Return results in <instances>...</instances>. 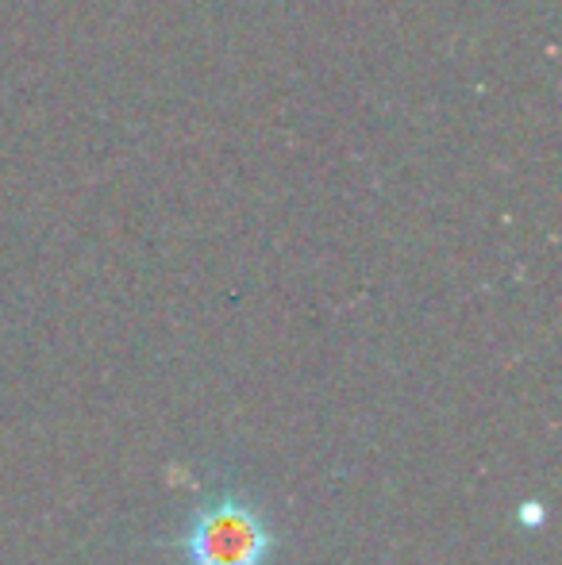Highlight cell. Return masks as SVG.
Wrapping results in <instances>:
<instances>
[{
    "instance_id": "obj_1",
    "label": "cell",
    "mask_w": 562,
    "mask_h": 565,
    "mask_svg": "<svg viewBox=\"0 0 562 565\" xmlns=\"http://www.w3.org/2000/svg\"><path fill=\"white\" fill-rule=\"evenodd\" d=\"M271 546L274 539L263 515L232 497L209 500L185 531L189 565H263Z\"/></svg>"
}]
</instances>
